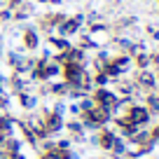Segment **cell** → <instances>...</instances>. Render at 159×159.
<instances>
[{"label": "cell", "mask_w": 159, "mask_h": 159, "mask_svg": "<svg viewBox=\"0 0 159 159\" xmlns=\"http://www.w3.org/2000/svg\"><path fill=\"white\" fill-rule=\"evenodd\" d=\"M124 115H126V119H129L136 129H150L152 122H154L152 115L148 112V108L143 105V101H134V103H129L124 108Z\"/></svg>", "instance_id": "1"}, {"label": "cell", "mask_w": 159, "mask_h": 159, "mask_svg": "<svg viewBox=\"0 0 159 159\" xmlns=\"http://www.w3.org/2000/svg\"><path fill=\"white\" fill-rule=\"evenodd\" d=\"M87 140H89L94 148H98L101 152H110L115 145V140H117V131L112 129V126H101L98 131H94L91 136H87Z\"/></svg>", "instance_id": "2"}, {"label": "cell", "mask_w": 159, "mask_h": 159, "mask_svg": "<svg viewBox=\"0 0 159 159\" xmlns=\"http://www.w3.org/2000/svg\"><path fill=\"white\" fill-rule=\"evenodd\" d=\"M131 82H134L136 91L140 96L150 94V91H157V80H154V70L145 68V70H131Z\"/></svg>", "instance_id": "3"}, {"label": "cell", "mask_w": 159, "mask_h": 159, "mask_svg": "<svg viewBox=\"0 0 159 159\" xmlns=\"http://www.w3.org/2000/svg\"><path fill=\"white\" fill-rule=\"evenodd\" d=\"M19 42H21V49L26 54H38L40 47H42V35L38 33L35 26H21V35H19Z\"/></svg>", "instance_id": "4"}, {"label": "cell", "mask_w": 159, "mask_h": 159, "mask_svg": "<svg viewBox=\"0 0 159 159\" xmlns=\"http://www.w3.org/2000/svg\"><path fill=\"white\" fill-rule=\"evenodd\" d=\"M87 14H82V12H77V14H70V16H66L63 19V24L56 28V35H61V38H68V40H73L75 35L80 33V30L84 28V24H87V19H84Z\"/></svg>", "instance_id": "5"}, {"label": "cell", "mask_w": 159, "mask_h": 159, "mask_svg": "<svg viewBox=\"0 0 159 159\" xmlns=\"http://www.w3.org/2000/svg\"><path fill=\"white\" fill-rule=\"evenodd\" d=\"M12 103L19 105L21 112H33V110H38V105L42 103V101L35 96V91H19V94L12 96Z\"/></svg>", "instance_id": "6"}, {"label": "cell", "mask_w": 159, "mask_h": 159, "mask_svg": "<svg viewBox=\"0 0 159 159\" xmlns=\"http://www.w3.org/2000/svg\"><path fill=\"white\" fill-rule=\"evenodd\" d=\"M45 47L52 52V54H59V52L70 49V47H73V42H70L68 38H61V35L52 33V35H47V40H45Z\"/></svg>", "instance_id": "7"}, {"label": "cell", "mask_w": 159, "mask_h": 159, "mask_svg": "<svg viewBox=\"0 0 159 159\" xmlns=\"http://www.w3.org/2000/svg\"><path fill=\"white\" fill-rule=\"evenodd\" d=\"M143 105L148 108V112L152 115L154 122H159V91H150L143 96Z\"/></svg>", "instance_id": "8"}, {"label": "cell", "mask_w": 159, "mask_h": 159, "mask_svg": "<svg viewBox=\"0 0 159 159\" xmlns=\"http://www.w3.org/2000/svg\"><path fill=\"white\" fill-rule=\"evenodd\" d=\"M49 98H68V84L63 80H52L49 82Z\"/></svg>", "instance_id": "9"}, {"label": "cell", "mask_w": 159, "mask_h": 159, "mask_svg": "<svg viewBox=\"0 0 159 159\" xmlns=\"http://www.w3.org/2000/svg\"><path fill=\"white\" fill-rule=\"evenodd\" d=\"M150 49H143V52H136L134 56H131V63H134V70H145L150 68Z\"/></svg>", "instance_id": "10"}, {"label": "cell", "mask_w": 159, "mask_h": 159, "mask_svg": "<svg viewBox=\"0 0 159 159\" xmlns=\"http://www.w3.org/2000/svg\"><path fill=\"white\" fill-rule=\"evenodd\" d=\"M45 75H47V82L59 80V77H61V63H56L54 59H49V61L45 63Z\"/></svg>", "instance_id": "11"}, {"label": "cell", "mask_w": 159, "mask_h": 159, "mask_svg": "<svg viewBox=\"0 0 159 159\" xmlns=\"http://www.w3.org/2000/svg\"><path fill=\"white\" fill-rule=\"evenodd\" d=\"M91 82H94V87H110V77L103 73V70L91 73Z\"/></svg>", "instance_id": "12"}, {"label": "cell", "mask_w": 159, "mask_h": 159, "mask_svg": "<svg viewBox=\"0 0 159 159\" xmlns=\"http://www.w3.org/2000/svg\"><path fill=\"white\" fill-rule=\"evenodd\" d=\"M150 70H159V49H150Z\"/></svg>", "instance_id": "13"}, {"label": "cell", "mask_w": 159, "mask_h": 159, "mask_svg": "<svg viewBox=\"0 0 159 159\" xmlns=\"http://www.w3.org/2000/svg\"><path fill=\"white\" fill-rule=\"evenodd\" d=\"M5 24H12V10L10 7H2V10H0V26H5Z\"/></svg>", "instance_id": "14"}, {"label": "cell", "mask_w": 159, "mask_h": 159, "mask_svg": "<svg viewBox=\"0 0 159 159\" xmlns=\"http://www.w3.org/2000/svg\"><path fill=\"white\" fill-rule=\"evenodd\" d=\"M5 33H0V61H2V56H5V52H7V45H5Z\"/></svg>", "instance_id": "15"}, {"label": "cell", "mask_w": 159, "mask_h": 159, "mask_svg": "<svg viewBox=\"0 0 159 159\" xmlns=\"http://www.w3.org/2000/svg\"><path fill=\"white\" fill-rule=\"evenodd\" d=\"M0 94H5V73L0 68Z\"/></svg>", "instance_id": "16"}, {"label": "cell", "mask_w": 159, "mask_h": 159, "mask_svg": "<svg viewBox=\"0 0 159 159\" xmlns=\"http://www.w3.org/2000/svg\"><path fill=\"white\" fill-rule=\"evenodd\" d=\"M145 159H157V157H145Z\"/></svg>", "instance_id": "17"}, {"label": "cell", "mask_w": 159, "mask_h": 159, "mask_svg": "<svg viewBox=\"0 0 159 159\" xmlns=\"http://www.w3.org/2000/svg\"><path fill=\"white\" fill-rule=\"evenodd\" d=\"M154 2H157V5H159V0H154Z\"/></svg>", "instance_id": "18"}, {"label": "cell", "mask_w": 159, "mask_h": 159, "mask_svg": "<svg viewBox=\"0 0 159 159\" xmlns=\"http://www.w3.org/2000/svg\"><path fill=\"white\" fill-rule=\"evenodd\" d=\"M157 14H159V10H157Z\"/></svg>", "instance_id": "19"}]
</instances>
